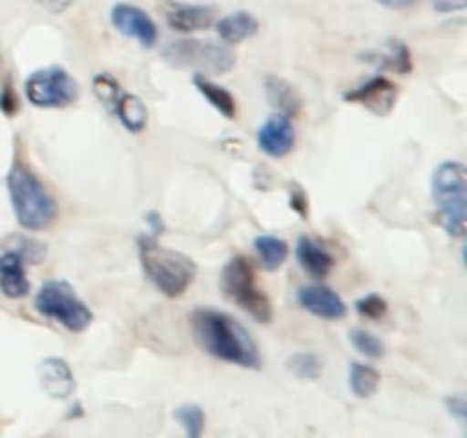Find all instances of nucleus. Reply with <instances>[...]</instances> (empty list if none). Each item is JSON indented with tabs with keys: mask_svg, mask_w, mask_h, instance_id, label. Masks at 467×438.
I'll list each match as a JSON object with an SVG mask.
<instances>
[{
	"mask_svg": "<svg viewBox=\"0 0 467 438\" xmlns=\"http://www.w3.org/2000/svg\"><path fill=\"white\" fill-rule=\"evenodd\" d=\"M0 292L7 299H23L30 292V281L26 276V263L18 251L0 254Z\"/></svg>",
	"mask_w": 467,
	"mask_h": 438,
	"instance_id": "nucleus-15",
	"label": "nucleus"
},
{
	"mask_svg": "<svg viewBox=\"0 0 467 438\" xmlns=\"http://www.w3.org/2000/svg\"><path fill=\"white\" fill-rule=\"evenodd\" d=\"M345 100L363 105V108H368L374 114H390V110L397 103V85L388 80L386 76H374L363 87L349 91Z\"/></svg>",
	"mask_w": 467,
	"mask_h": 438,
	"instance_id": "nucleus-12",
	"label": "nucleus"
},
{
	"mask_svg": "<svg viewBox=\"0 0 467 438\" xmlns=\"http://www.w3.org/2000/svg\"><path fill=\"white\" fill-rule=\"evenodd\" d=\"M7 192L14 214L26 231L36 233L53 226L59 205L32 169L23 162H14L7 173Z\"/></svg>",
	"mask_w": 467,
	"mask_h": 438,
	"instance_id": "nucleus-2",
	"label": "nucleus"
},
{
	"mask_svg": "<svg viewBox=\"0 0 467 438\" xmlns=\"http://www.w3.org/2000/svg\"><path fill=\"white\" fill-rule=\"evenodd\" d=\"M192 82H194V87L199 89V94L203 96V99L208 100V103L213 105V108L217 110L222 117H226V119H235L237 117L235 99H233V94L226 89V87H222V85H217V82L208 80V78L201 76V73H196V76L192 78Z\"/></svg>",
	"mask_w": 467,
	"mask_h": 438,
	"instance_id": "nucleus-20",
	"label": "nucleus"
},
{
	"mask_svg": "<svg viewBox=\"0 0 467 438\" xmlns=\"http://www.w3.org/2000/svg\"><path fill=\"white\" fill-rule=\"evenodd\" d=\"M296 144V132L292 126V117L287 114H274L260 126L258 146L269 158H285L292 153Z\"/></svg>",
	"mask_w": 467,
	"mask_h": 438,
	"instance_id": "nucleus-10",
	"label": "nucleus"
},
{
	"mask_svg": "<svg viewBox=\"0 0 467 438\" xmlns=\"http://www.w3.org/2000/svg\"><path fill=\"white\" fill-rule=\"evenodd\" d=\"M356 310L368 319H381L388 313V301L377 292H372V295H365L356 301Z\"/></svg>",
	"mask_w": 467,
	"mask_h": 438,
	"instance_id": "nucleus-28",
	"label": "nucleus"
},
{
	"mask_svg": "<svg viewBox=\"0 0 467 438\" xmlns=\"http://www.w3.org/2000/svg\"><path fill=\"white\" fill-rule=\"evenodd\" d=\"M254 249L267 272H276L287 260V242L276 235H258L254 242Z\"/></svg>",
	"mask_w": 467,
	"mask_h": 438,
	"instance_id": "nucleus-21",
	"label": "nucleus"
},
{
	"mask_svg": "<svg viewBox=\"0 0 467 438\" xmlns=\"http://www.w3.org/2000/svg\"><path fill=\"white\" fill-rule=\"evenodd\" d=\"M287 370L301 381H313L322 372V360L313 351H296L287 359Z\"/></svg>",
	"mask_w": 467,
	"mask_h": 438,
	"instance_id": "nucleus-24",
	"label": "nucleus"
},
{
	"mask_svg": "<svg viewBox=\"0 0 467 438\" xmlns=\"http://www.w3.org/2000/svg\"><path fill=\"white\" fill-rule=\"evenodd\" d=\"M26 99L35 108H68L78 100V82L62 67L36 68L26 80Z\"/></svg>",
	"mask_w": 467,
	"mask_h": 438,
	"instance_id": "nucleus-8",
	"label": "nucleus"
},
{
	"mask_svg": "<svg viewBox=\"0 0 467 438\" xmlns=\"http://www.w3.org/2000/svg\"><path fill=\"white\" fill-rule=\"evenodd\" d=\"M379 5H383V7L388 9H406L410 7V5H415L418 0H377Z\"/></svg>",
	"mask_w": 467,
	"mask_h": 438,
	"instance_id": "nucleus-33",
	"label": "nucleus"
},
{
	"mask_svg": "<svg viewBox=\"0 0 467 438\" xmlns=\"http://www.w3.org/2000/svg\"><path fill=\"white\" fill-rule=\"evenodd\" d=\"M164 18H167L169 27L176 32H201L213 27L214 7H208V5H187V3H164L162 7Z\"/></svg>",
	"mask_w": 467,
	"mask_h": 438,
	"instance_id": "nucleus-13",
	"label": "nucleus"
},
{
	"mask_svg": "<svg viewBox=\"0 0 467 438\" xmlns=\"http://www.w3.org/2000/svg\"><path fill=\"white\" fill-rule=\"evenodd\" d=\"M349 342L358 354L368 356V359H383V356H386V345H383L381 338L374 336L372 331H365V328H351Z\"/></svg>",
	"mask_w": 467,
	"mask_h": 438,
	"instance_id": "nucleus-26",
	"label": "nucleus"
},
{
	"mask_svg": "<svg viewBox=\"0 0 467 438\" xmlns=\"http://www.w3.org/2000/svg\"><path fill=\"white\" fill-rule=\"evenodd\" d=\"M222 292L226 299L235 301L244 313H249L255 322H272L274 308L269 297L255 283L254 267L244 256H233L222 269Z\"/></svg>",
	"mask_w": 467,
	"mask_h": 438,
	"instance_id": "nucleus-5",
	"label": "nucleus"
},
{
	"mask_svg": "<svg viewBox=\"0 0 467 438\" xmlns=\"http://www.w3.org/2000/svg\"><path fill=\"white\" fill-rule=\"evenodd\" d=\"M217 35L223 44H240V41L251 39L258 32V18L249 12H233L228 16L219 18Z\"/></svg>",
	"mask_w": 467,
	"mask_h": 438,
	"instance_id": "nucleus-17",
	"label": "nucleus"
},
{
	"mask_svg": "<svg viewBox=\"0 0 467 438\" xmlns=\"http://www.w3.org/2000/svg\"><path fill=\"white\" fill-rule=\"evenodd\" d=\"M290 205L299 217H308V194H306L304 187H299L296 182H292L290 187Z\"/></svg>",
	"mask_w": 467,
	"mask_h": 438,
	"instance_id": "nucleus-29",
	"label": "nucleus"
},
{
	"mask_svg": "<svg viewBox=\"0 0 467 438\" xmlns=\"http://www.w3.org/2000/svg\"><path fill=\"white\" fill-rule=\"evenodd\" d=\"M35 308L36 313L55 319L71 333L85 331L94 319L89 306L80 301L71 283L67 281H46L35 297Z\"/></svg>",
	"mask_w": 467,
	"mask_h": 438,
	"instance_id": "nucleus-6",
	"label": "nucleus"
},
{
	"mask_svg": "<svg viewBox=\"0 0 467 438\" xmlns=\"http://www.w3.org/2000/svg\"><path fill=\"white\" fill-rule=\"evenodd\" d=\"M91 87H94V94L96 99L100 100L103 105H108L109 110L114 108V103H117V99L121 96V85H119L117 80H114L109 73H99V76L91 80Z\"/></svg>",
	"mask_w": 467,
	"mask_h": 438,
	"instance_id": "nucleus-27",
	"label": "nucleus"
},
{
	"mask_svg": "<svg viewBox=\"0 0 467 438\" xmlns=\"http://www.w3.org/2000/svg\"><path fill=\"white\" fill-rule=\"evenodd\" d=\"M39 5L44 9H48V12L59 14V12H64V9L71 7L73 0H39Z\"/></svg>",
	"mask_w": 467,
	"mask_h": 438,
	"instance_id": "nucleus-32",
	"label": "nucleus"
},
{
	"mask_svg": "<svg viewBox=\"0 0 467 438\" xmlns=\"http://www.w3.org/2000/svg\"><path fill=\"white\" fill-rule=\"evenodd\" d=\"M465 397L463 395H456V397H447V409L451 411V413L456 415V420H459V422H463L465 424V418H467V413H465Z\"/></svg>",
	"mask_w": 467,
	"mask_h": 438,
	"instance_id": "nucleus-31",
	"label": "nucleus"
},
{
	"mask_svg": "<svg viewBox=\"0 0 467 438\" xmlns=\"http://www.w3.org/2000/svg\"><path fill=\"white\" fill-rule=\"evenodd\" d=\"M173 420L185 429L190 438H199L205 429V411L196 404H182L173 411Z\"/></svg>",
	"mask_w": 467,
	"mask_h": 438,
	"instance_id": "nucleus-25",
	"label": "nucleus"
},
{
	"mask_svg": "<svg viewBox=\"0 0 467 438\" xmlns=\"http://www.w3.org/2000/svg\"><path fill=\"white\" fill-rule=\"evenodd\" d=\"M39 381L41 388L48 392L53 400H67L76 391V377L64 359L50 356L39 363Z\"/></svg>",
	"mask_w": 467,
	"mask_h": 438,
	"instance_id": "nucleus-14",
	"label": "nucleus"
},
{
	"mask_svg": "<svg viewBox=\"0 0 467 438\" xmlns=\"http://www.w3.org/2000/svg\"><path fill=\"white\" fill-rule=\"evenodd\" d=\"M109 21H112L114 30L135 39L144 48H153L158 44V26H155L153 16L137 5L117 3L109 12Z\"/></svg>",
	"mask_w": 467,
	"mask_h": 438,
	"instance_id": "nucleus-9",
	"label": "nucleus"
},
{
	"mask_svg": "<svg viewBox=\"0 0 467 438\" xmlns=\"http://www.w3.org/2000/svg\"><path fill=\"white\" fill-rule=\"evenodd\" d=\"M196 338L214 359L240 368H260V351L254 338L235 318L217 308H196L192 313Z\"/></svg>",
	"mask_w": 467,
	"mask_h": 438,
	"instance_id": "nucleus-1",
	"label": "nucleus"
},
{
	"mask_svg": "<svg viewBox=\"0 0 467 438\" xmlns=\"http://www.w3.org/2000/svg\"><path fill=\"white\" fill-rule=\"evenodd\" d=\"M140 258L149 281L169 299L185 295L196 278V265L181 251L158 245L153 237H140Z\"/></svg>",
	"mask_w": 467,
	"mask_h": 438,
	"instance_id": "nucleus-3",
	"label": "nucleus"
},
{
	"mask_svg": "<svg viewBox=\"0 0 467 438\" xmlns=\"http://www.w3.org/2000/svg\"><path fill=\"white\" fill-rule=\"evenodd\" d=\"M265 91H267V99L274 108L281 114H287V117H295L301 110V96L296 94L295 87L287 80L278 76H267L265 78Z\"/></svg>",
	"mask_w": 467,
	"mask_h": 438,
	"instance_id": "nucleus-19",
	"label": "nucleus"
},
{
	"mask_svg": "<svg viewBox=\"0 0 467 438\" xmlns=\"http://www.w3.org/2000/svg\"><path fill=\"white\" fill-rule=\"evenodd\" d=\"M296 260H299L301 267L315 278L328 276V274L333 272V267H336L333 256L328 254L322 245L310 240L308 235H301L299 240H296Z\"/></svg>",
	"mask_w": 467,
	"mask_h": 438,
	"instance_id": "nucleus-16",
	"label": "nucleus"
},
{
	"mask_svg": "<svg viewBox=\"0 0 467 438\" xmlns=\"http://www.w3.org/2000/svg\"><path fill=\"white\" fill-rule=\"evenodd\" d=\"M379 59L383 62V67L395 68V71L401 73V76L410 73V68H413V57H410L409 46L400 39L388 41L386 50H383V53H379Z\"/></svg>",
	"mask_w": 467,
	"mask_h": 438,
	"instance_id": "nucleus-23",
	"label": "nucleus"
},
{
	"mask_svg": "<svg viewBox=\"0 0 467 438\" xmlns=\"http://www.w3.org/2000/svg\"><path fill=\"white\" fill-rule=\"evenodd\" d=\"M379 381H381V374L377 368L365 363H351L349 386L358 400H369L379 391Z\"/></svg>",
	"mask_w": 467,
	"mask_h": 438,
	"instance_id": "nucleus-22",
	"label": "nucleus"
},
{
	"mask_svg": "<svg viewBox=\"0 0 467 438\" xmlns=\"http://www.w3.org/2000/svg\"><path fill=\"white\" fill-rule=\"evenodd\" d=\"M438 224L447 235L463 237L467 226V172L459 160L441 162L431 178Z\"/></svg>",
	"mask_w": 467,
	"mask_h": 438,
	"instance_id": "nucleus-4",
	"label": "nucleus"
},
{
	"mask_svg": "<svg viewBox=\"0 0 467 438\" xmlns=\"http://www.w3.org/2000/svg\"><path fill=\"white\" fill-rule=\"evenodd\" d=\"M433 9L438 14H451V12H461V9L467 7V0H431Z\"/></svg>",
	"mask_w": 467,
	"mask_h": 438,
	"instance_id": "nucleus-30",
	"label": "nucleus"
},
{
	"mask_svg": "<svg viewBox=\"0 0 467 438\" xmlns=\"http://www.w3.org/2000/svg\"><path fill=\"white\" fill-rule=\"evenodd\" d=\"M162 59L176 68H192L203 73H226L235 67V55L228 44L203 39H176L162 48Z\"/></svg>",
	"mask_w": 467,
	"mask_h": 438,
	"instance_id": "nucleus-7",
	"label": "nucleus"
},
{
	"mask_svg": "<svg viewBox=\"0 0 467 438\" xmlns=\"http://www.w3.org/2000/svg\"><path fill=\"white\" fill-rule=\"evenodd\" d=\"M114 112H117L119 121L126 128L128 132H141L146 130V123H149V110L146 103L140 96L130 94V91H121V96L114 103Z\"/></svg>",
	"mask_w": 467,
	"mask_h": 438,
	"instance_id": "nucleus-18",
	"label": "nucleus"
},
{
	"mask_svg": "<svg viewBox=\"0 0 467 438\" xmlns=\"http://www.w3.org/2000/svg\"><path fill=\"white\" fill-rule=\"evenodd\" d=\"M296 301L308 310L310 315L322 319H342L347 315V304L333 287L315 283V286H304L296 292Z\"/></svg>",
	"mask_w": 467,
	"mask_h": 438,
	"instance_id": "nucleus-11",
	"label": "nucleus"
}]
</instances>
